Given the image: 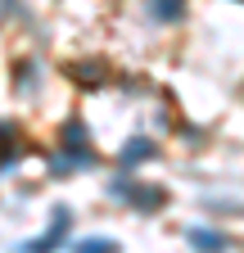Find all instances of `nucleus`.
<instances>
[{
  "mask_svg": "<svg viewBox=\"0 0 244 253\" xmlns=\"http://www.w3.org/2000/svg\"><path fill=\"white\" fill-rule=\"evenodd\" d=\"M68 235V208H54V221H50V231L41 235V240H32V244H23V253H50L59 240Z\"/></svg>",
  "mask_w": 244,
  "mask_h": 253,
  "instance_id": "obj_1",
  "label": "nucleus"
},
{
  "mask_svg": "<svg viewBox=\"0 0 244 253\" xmlns=\"http://www.w3.org/2000/svg\"><path fill=\"white\" fill-rule=\"evenodd\" d=\"M186 240H190L195 249H203V253H222V249H226V240H222L217 231H199V226H190Z\"/></svg>",
  "mask_w": 244,
  "mask_h": 253,
  "instance_id": "obj_2",
  "label": "nucleus"
},
{
  "mask_svg": "<svg viewBox=\"0 0 244 253\" xmlns=\"http://www.w3.org/2000/svg\"><path fill=\"white\" fill-rule=\"evenodd\" d=\"M73 253H118V244L113 240H77Z\"/></svg>",
  "mask_w": 244,
  "mask_h": 253,
  "instance_id": "obj_3",
  "label": "nucleus"
},
{
  "mask_svg": "<svg viewBox=\"0 0 244 253\" xmlns=\"http://www.w3.org/2000/svg\"><path fill=\"white\" fill-rule=\"evenodd\" d=\"M145 154H154V149H149V140H131L127 149H122V163H140Z\"/></svg>",
  "mask_w": 244,
  "mask_h": 253,
  "instance_id": "obj_4",
  "label": "nucleus"
},
{
  "mask_svg": "<svg viewBox=\"0 0 244 253\" xmlns=\"http://www.w3.org/2000/svg\"><path fill=\"white\" fill-rule=\"evenodd\" d=\"M154 14H159V18H176V0H159Z\"/></svg>",
  "mask_w": 244,
  "mask_h": 253,
  "instance_id": "obj_5",
  "label": "nucleus"
}]
</instances>
